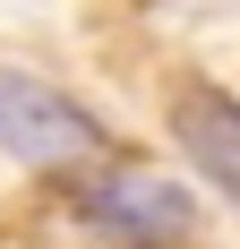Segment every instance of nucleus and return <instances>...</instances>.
Returning a JSON list of instances; mask_svg holds the SVG:
<instances>
[{"label":"nucleus","mask_w":240,"mask_h":249,"mask_svg":"<svg viewBox=\"0 0 240 249\" xmlns=\"http://www.w3.org/2000/svg\"><path fill=\"white\" fill-rule=\"evenodd\" d=\"M86 224L112 232L120 249H163V241H180V232L197 224V198L180 180H163V172L120 163V172H103L95 189H86Z\"/></svg>","instance_id":"obj_2"},{"label":"nucleus","mask_w":240,"mask_h":249,"mask_svg":"<svg viewBox=\"0 0 240 249\" xmlns=\"http://www.w3.org/2000/svg\"><path fill=\"white\" fill-rule=\"evenodd\" d=\"M0 155L43 163V172H51V163H86V155H103V121L77 95L43 86V77L0 69Z\"/></svg>","instance_id":"obj_1"},{"label":"nucleus","mask_w":240,"mask_h":249,"mask_svg":"<svg viewBox=\"0 0 240 249\" xmlns=\"http://www.w3.org/2000/svg\"><path fill=\"white\" fill-rule=\"evenodd\" d=\"M171 146H180L197 172H206L223 198L240 206V103H232V95H215V86H189V95L171 103Z\"/></svg>","instance_id":"obj_3"}]
</instances>
